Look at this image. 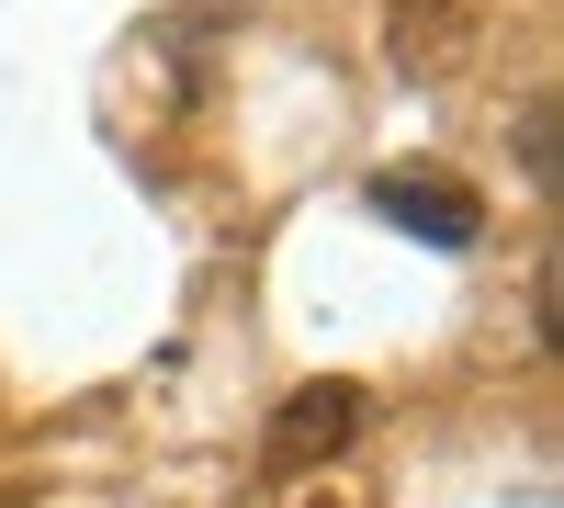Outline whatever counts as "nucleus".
Returning a JSON list of instances; mask_svg holds the SVG:
<instances>
[{"label": "nucleus", "mask_w": 564, "mask_h": 508, "mask_svg": "<svg viewBox=\"0 0 564 508\" xmlns=\"http://www.w3.org/2000/svg\"><path fill=\"white\" fill-rule=\"evenodd\" d=\"M372 419V396L361 385H305L294 407H282V430H271V464H305V452H339L350 430Z\"/></svg>", "instance_id": "obj_2"}, {"label": "nucleus", "mask_w": 564, "mask_h": 508, "mask_svg": "<svg viewBox=\"0 0 564 508\" xmlns=\"http://www.w3.org/2000/svg\"><path fill=\"white\" fill-rule=\"evenodd\" d=\"M372 215L406 226V238H430V249H475L486 238V204L463 193V181H441V170H384L372 181Z\"/></svg>", "instance_id": "obj_1"}]
</instances>
